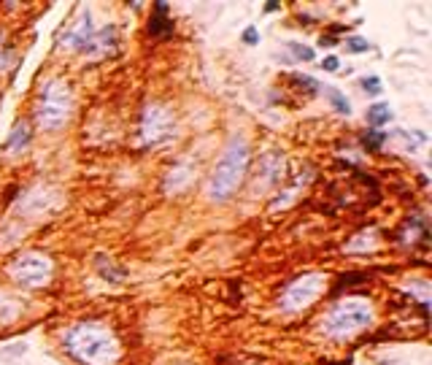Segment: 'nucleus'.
<instances>
[{
	"label": "nucleus",
	"instance_id": "f257e3e1",
	"mask_svg": "<svg viewBox=\"0 0 432 365\" xmlns=\"http://www.w3.org/2000/svg\"><path fill=\"white\" fill-rule=\"evenodd\" d=\"M65 349L81 365H114L119 357V344L114 333L100 325H76L65 335Z\"/></svg>",
	"mask_w": 432,
	"mask_h": 365
},
{
	"label": "nucleus",
	"instance_id": "f03ea898",
	"mask_svg": "<svg viewBox=\"0 0 432 365\" xmlns=\"http://www.w3.org/2000/svg\"><path fill=\"white\" fill-rule=\"evenodd\" d=\"M249 157H252V152H249V144L244 138L230 141V146L222 154V160L216 163L211 179L206 184V192H208L211 200H227V198L235 195V189L241 187L246 171H249Z\"/></svg>",
	"mask_w": 432,
	"mask_h": 365
},
{
	"label": "nucleus",
	"instance_id": "7ed1b4c3",
	"mask_svg": "<svg viewBox=\"0 0 432 365\" xmlns=\"http://www.w3.org/2000/svg\"><path fill=\"white\" fill-rule=\"evenodd\" d=\"M73 111V92L71 87L60 79H46L41 87L36 119L43 130H60Z\"/></svg>",
	"mask_w": 432,
	"mask_h": 365
},
{
	"label": "nucleus",
	"instance_id": "20e7f679",
	"mask_svg": "<svg viewBox=\"0 0 432 365\" xmlns=\"http://www.w3.org/2000/svg\"><path fill=\"white\" fill-rule=\"evenodd\" d=\"M373 322V311L370 306L357 303V300H349V303H341L335 306L327 320H324V333L332 335V338H346V335H354L360 330L370 328Z\"/></svg>",
	"mask_w": 432,
	"mask_h": 365
},
{
	"label": "nucleus",
	"instance_id": "39448f33",
	"mask_svg": "<svg viewBox=\"0 0 432 365\" xmlns=\"http://www.w3.org/2000/svg\"><path fill=\"white\" fill-rule=\"evenodd\" d=\"M8 276H11L17 284L30 287V290L43 287V284H49V279H52V260L38 255V252L19 255L8 265Z\"/></svg>",
	"mask_w": 432,
	"mask_h": 365
},
{
	"label": "nucleus",
	"instance_id": "423d86ee",
	"mask_svg": "<svg viewBox=\"0 0 432 365\" xmlns=\"http://www.w3.org/2000/svg\"><path fill=\"white\" fill-rule=\"evenodd\" d=\"M176 133V119L173 114L160 106V103H149L141 116V138L146 146H157L165 144L168 138H173Z\"/></svg>",
	"mask_w": 432,
	"mask_h": 365
},
{
	"label": "nucleus",
	"instance_id": "0eeeda50",
	"mask_svg": "<svg viewBox=\"0 0 432 365\" xmlns=\"http://www.w3.org/2000/svg\"><path fill=\"white\" fill-rule=\"evenodd\" d=\"M324 290V276L322 273H305L300 279H294L287 290L281 292V309L284 311H303L305 306H311L319 292Z\"/></svg>",
	"mask_w": 432,
	"mask_h": 365
},
{
	"label": "nucleus",
	"instance_id": "6e6552de",
	"mask_svg": "<svg viewBox=\"0 0 432 365\" xmlns=\"http://www.w3.org/2000/svg\"><path fill=\"white\" fill-rule=\"evenodd\" d=\"M92 38H95V25H92V14L89 11H84L78 19H76V25H73L71 30L65 33L63 38V46H68L73 52H87V46L92 43Z\"/></svg>",
	"mask_w": 432,
	"mask_h": 365
},
{
	"label": "nucleus",
	"instance_id": "1a4fd4ad",
	"mask_svg": "<svg viewBox=\"0 0 432 365\" xmlns=\"http://www.w3.org/2000/svg\"><path fill=\"white\" fill-rule=\"evenodd\" d=\"M284 179V154H279V152H268L262 160H259V176H257V184H270V187H276V184Z\"/></svg>",
	"mask_w": 432,
	"mask_h": 365
},
{
	"label": "nucleus",
	"instance_id": "9d476101",
	"mask_svg": "<svg viewBox=\"0 0 432 365\" xmlns=\"http://www.w3.org/2000/svg\"><path fill=\"white\" fill-rule=\"evenodd\" d=\"M176 30L173 19L168 17V3H154V17L149 22V36L151 38H171Z\"/></svg>",
	"mask_w": 432,
	"mask_h": 365
},
{
	"label": "nucleus",
	"instance_id": "9b49d317",
	"mask_svg": "<svg viewBox=\"0 0 432 365\" xmlns=\"http://www.w3.org/2000/svg\"><path fill=\"white\" fill-rule=\"evenodd\" d=\"M192 163L189 160H181V163H176L171 171H168V176H165V184H162V189L165 192H181L186 184H189V179H192Z\"/></svg>",
	"mask_w": 432,
	"mask_h": 365
},
{
	"label": "nucleus",
	"instance_id": "f8f14e48",
	"mask_svg": "<svg viewBox=\"0 0 432 365\" xmlns=\"http://www.w3.org/2000/svg\"><path fill=\"white\" fill-rule=\"evenodd\" d=\"M28 144H30V127H28L25 122H19V125L11 130V136L6 138V152H8V154H17V152H22Z\"/></svg>",
	"mask_w": 432,
	"mask_h": 365
},
{
	"label": "nucleus",
	"instance_id": "ddd939ff",
	"mask_svg": "<svg viewBox=\"0 0 432 365\" xmlns=\"http://www.w3.org/2000/svg\"><path fill=\"white\" fill-rule=\"evenodd\" d=\"M389 119H392L389 103H373L367 109V125H370V130H381L384 125H389Z\"/></svg>",
	"mask_w": 432,
	"mask_h": 365
},
{
	"label": "nucleus",
	"instance_id": "4468645a",
	"mask_svg": "<svg viewBox=\"0 0 432 365\" xmlns=\"http://www.w3.org/2000/svg\"><path fill=\"white\" fill-rule=\"evenodd\" d=\"M324 98L332 103V109L338 111V114H346V116L352 114V103H349V98H346L341 90H332V87H327V90H324Z\"/></svg>",
	"mask_w": 432,
	"mask_h": 365
},
{
	"label": "nucleus",
	"instance_id": "2eb2a0df",
	"mask_svg": "<svg viewBox=\"0 0 432 365\" xmlns=\"http://www.w3.org/2000/svg\"><path fill=\"white\" fill-rule=\"evenodd\" d=\"M95 265H98V271L103 273V279H111V282H122V276H125V268H116L111 260H106V255H100L95 260Z\"/></svg>",
	"mask_w": 432,
	"mask_h": 365
},
{
	"label": "nucleus",
	"instance_id": "dca6fc26",
	"mask_svg": "<svg viewBox=\"0 0 432 365\" xmlns=\"http://www.w3.org/2000/svg\"><path fill=\"white\" fill-rule=\"evenodd\" d=\"M17 314H19V306H17L8 295H0V325L14 322V320H17Z\"/></svg>",
	"mask_w": 432,
	"mask_h": 365
},
{
	"label": "nucleus",
	"instance_id": "f3484780",
	"mask_svg": "<svg viewBox=\"0 0 432 365\" xmlns=\"http://www.w3.org/2000/svg\"><path fill=\"white\" fill-rule=\"evenodd\" d=\"M17 63V54H14V49L8 46V41H6V36L0 33V73L8 71L11 65Z\"/></svg>",
	"mask_w": 432,
	"mask_h": 365
},
{
	"label": "nucleus",
	"instance_id": "a211bd4d",
	"mask_svg": "<svg viewBox=\"0 0 432 365\" xmlns=\"http://www.w3.org/2000/svg\"><path fill=\"white\" fill-rule=\"evenodd\" d=\"M287 49L294 54V60H303V63H308V60H314V49L311 46H305V43H297V41H289Z\"/></svg>",
	"mask_w": 432,
	"mask_h": 365
},
{
	"label": "nucleus",
	"instance_id": "6ab92c4d",
	"mask_svg": "<svg viewBox=\"0 0 432 365\" xmlns=\"http://www.w3.org/2000/svg\"><path fill=\"white\" fill-rule=\"evenodd\" d=\"M297 90H305V92H316L319 90V84H316V79L314 76H303V73H294L292 79H289Z\"/></svg>",
	"mask_w": 432,
	"mask_h": 365
},
{
	"label": "nucleus",
	"instance_id": "aec40b11",
	"mask_svg": "<svg viewBox=\"0 0 432 365\" xmlns=\"http://www.w3.org/2000/svg\"><path fill=\"white\" fill-rule=\"evenodd\" d=\"M346 49L354 52V54H360V52H367V49H370V43H367V38L352 36V38H346Z\"/></svg>",
	"mask_w": 432,
	"mask_h": 365
},
{
	"label": "nucleus",
	"instance_id": "412c9836",
	"mask_svg": "<svg viewBox=\"0 0 432 365\" xmlns=\"http://www.w3.org/2000/svg\"><path fill=\"white\" fill-rule=\"evenodd\" d=\"M362 144H365V149H378V144H384V133L367 130V133L362 136Z\"/></svg>",
	"mask_w": 432,
	"mask_h": 365
},
{
	"label": "nucleus",
	"instance_id": "4be33fe9",
	"mask_svg": "<svg viewBox=\"0 0 432 365\" xmlns=\"http://www.w3.org/2000/svg\"><path fill=\"white\" fill-rule=\"evenodd\" d=\"M28 352V344H14V346H0V357H22Z\"/></svg>",
	"mask_w": 432,
	"mask_h": 365
},
{
	"label": "nucleus",
	"instance_id": "5701e85b",
	"mask_svg": "<svg viewBox=\"0 0 432 365\" xmlns=\"http://www.w3.org/2000/svg\"><path fill=\"white\" fill-rule=\"evenodd\" d=\"M362 90L370 92V95H378L381 92V79L378 76H365L362 79Z\"/></svg>",
	"mask_w": 432,
	"mask_h": 365
},
{
	"label": "nucleus",
	"instance_id": "b1692460",
	"mask_svg": "<svg viewBox=\"0 0 432 365\" xmlns=\"http://www.w3.org/2000/svg\"><path fill=\"white\" fill-rule=\"evenodd\" d=\"M244 43H249V46L259 43V30H257V28H246V30H244Z\"/></svg>",
	"mask_w": 432,
	"mask_h": 365
},
{
	"label": "nucleus",
	"instance_id": "393cba45",
	"mask_svg": "<svg viewBox=\"0 0 432 365\" xmlns=\"http://www.w3.org/2000/svg\"><path fill=\"white\" fill-rule=\"evenodd\" d=\"M322 68L324 71H338V68H341V63H338V57H335V54H327V57L322 60Z\"/></svg>",
	"mask_w": 432,
	"mask_h": 365
},
{
	"label": "nucleus",
	"instance_id": "a878e982",
	"mask_svg": "<svg viewBox=\"0 0 432 365\" xmlns=\"http://www.w3.org/2000/svg\"><path fill=\"white\" fill-rule=\"evenodd\" d=\"M319 43H322V46H332V43H338V38H332V36H324V38H319Z\"/></svg>",
	"mask_w": 432,
	"mask_h": 365
},
{
	"label": "nucleus",
	"instance_id": "bb28decb",
	"mask_svg": "<svg viewBox=\"0 0 432 365\" xmlns=\"http://www.w3.org/2000/svg\"><path fill=\"white\" fill-rule=\"evenodd\" d=\"M281 8V3H265V11L270 14V11H279Z\"/></svg>",
	"mask_w": 432,
	"mask_h": 365
}]
</instances>
